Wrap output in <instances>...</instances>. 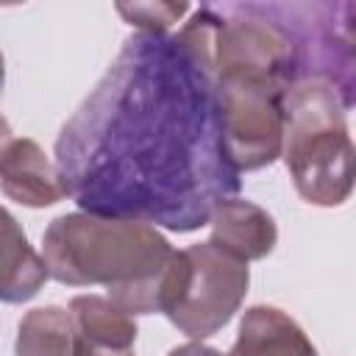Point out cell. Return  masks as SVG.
I'll list each match as a JSON object with an SVG mask.
<instances>
[{
    "label": "cell",
    "instance_id": "1",
    "mask_svg": "<svg viewBox=\"0 0 356 356\" xmlns=\"http://www.w3.org/2000/svg\"><path fill=\"white\" fill-rule=\"evenodd\" d=\"M56 172L81 211L178 234L234 197L211 78L175 33H134L56 139Z\"/></svg>",
    "mask_w": 356,
    "mask_h": 356
},
{
    "label": "cell",
    "instance_id": "2",
    "mask_svg": "<svg viewBox=\"0 0 356 356\" xmlns=\"http://www.w3.org/2000/svg\"><path fill=\"white\" fill-rule=\"evenodd\" d=\"M175 248L153 225L72 211L42 234L47 275L67 286H106L122 312L161 314Z\"/></svg>",
    "mask_w": 356,
    "mask_h": 356
},
{
    "label": "cell",
    "instance_id": "3",
    "mask_svg": "<svg viewBox=\"0 0 356 356\" xmlns=\"http://www.w3.org/2000/svg\"><path fill=\"white\" fill-rule=\"evenodd\" d=\"M281 156L298 195L323 209L342 206L353 189L348 106L325 81H295L284 100Z\"/></svg>",
    "mask_w": 356,
    "mask_h": 356
},
{
    "label": "cell",
    "instance_id": "4",
    "mask_svg": "<svg viewBox=\"0 0 356 356\" xmlns=\"http://www.w3.org/2000/svg\"><path fill=\"white\" fill-rule=\"evenodd\" d=\"M250 284L245 261L211 242L175 250L161 314L189 339L214 337L239 312Z\"/></svg>",
    "mask_w": 356,
    "mask_h": 356
},
{
    "label": "cell",
    "instance_id": "5",
    "mask_svg": "<svg viewBox=\"0 0 356 356\" xmlns=\"http://www.w3.org/2000/svg\"><path fill=\"white\" fill-rule=\"evenodd\" d=\"M300 58V81L314 78L337 89L342 103L353 106L356 86V36L353 3H284Z\"/></svg>",
    "mask_w": 356,
    "mask_h": 356
},
{
    "label": "cell",
    "instance_id": "6",
    "mask_svg": "<svg viewBox=\"0 0 356 356\" xmlns=\"http://www.w3.org/2000/svg\"><path fill=\"white\" fill-rule=\"evenodd\" d=\"M228 156L242 172L261 170L281 156L286 89L256 81H211Z\"/></svg>",
    "mask_w": 356,
    "mask_h": 356
},
{
    "label": "cell",
    "instance_id": "7",
    "mask_svg": "<svg viewBox=\"0 0 356 356\" xmlns=\"http://www.w3.org/2000/svg\"><path fill=\"white\" fill-rule=\"evenodd\" d=\"M206 225L211 228L209 242L245 264L270 256L278 242V225L273 214L245 197L220 200L211 209Z\"/></svg>",
    "mask_w": 356,
    "mask_h": 356
},
{
    "label": "cell",
    "instance_id": "8",
    "mask_svg": "<svg viewBox=\"0 0 356 356\" xmlns=\"http://www.w3.org/2000/svg\"><path fill=\"white\" fill-rule=\"evenodd\" d=\"M0 189L19 206L47 209L67 197L56 164L33 139H11L0 153Z\"/></svg>",
    "mask_w": 356,
    "mask_h": 356
},
{
    "label": "cell",
    "instance_id": "9",
    "mask_svg": "<svg viewBox=\"0 0 356 356\" xmlns=\"http://www.w3.org/2000/svg\"><path fill=\"white\" fill-rule=\"evenodd\" d=\"M225 356H317L306 331L275 306H250Z\"/></svg>",
    "mask_w": 356,
    "mask_h": 356
},
{
    "label": "cell",
    "instance_id": "10",
    "mask_svg": "<svg viewBox=\"0 0 356 356\" xmlns=\"http://www.w3.org/2000/svg\"><path fill=\"white\" fill-rule=\"evenodd\" d=\"M47 278V267L31 248L22 225L6 206H0V300L25 303L39 295Z\"/></svg>",
    "mask_w": 356,
    "mask_h": 356
},
{
    "label": "cell",
    "instance_id": "11",
    "mask_svg": "<svg viewBox=\"0 0 356 356\" xmlns=\"http://www.w3.org/2000/svg\"><path fill=\"white\" fill-rule=\"evenodd\" d=\"M75 328V353L78 350H134L136 323L128 312L114 306L100 295H78L67 306Z\"/></svg>",
    "mask_w": 356,
    "mask_h": 356
},
{
    "label": "cell",
    "instance_id": "12",
    "mask_svg": "<svg viewBox=\"0 0 356 356\" xmlns=\"http://www.w3.org/2000/svg\"><path fill=\"white\" fill-rule=\"evenodd\" d=\"M17 356H75V328L64 306H39L25 312L14 342Z\"/></svg>",
    "mask_w": 356,
    "mask_h": 356
},
{
    "label": "cell",
    "instance_id": "13",
    "mask_svg": "<svg viewBox=\"0 0 356 356\" xmlns=\"http://www.w3.org/2000/svg\"><path fill=\"white\" fill-rule=\"evenodd\" d=\"M186 11V3H117V14L139 33H167Z\"/></svg>",
    "mask_w": 356,
    "mask_h": 356
},
{
    "label": "cell",
    "instance_id": "14",
    "mask_svg": "<svg viewBox=\"0 0 356 356\" xmlns=\"http://www.w3.org/2000/svg\"><path fill=\"white\" fill-rule=\"evenodd\" d=\"M167 356H222V353L211 345H203V342H186V345L172 348Z\"/></svg>",
    "mask_w": 356,
    "mask_h": 356
},
{
    "label": "cell",
    "instance_id": "15",
    "mask_svg": "<svg viewBox=\"0 0 356 356\" xmlns=\"http://www.w3.org/2000/svg\"><path fill=\"white\" fill-rule=\"evenodd\" d=\"M11 139H14V136H11V125H8V120L0 114V153L6 150V145H8Z\"/></svg>",
    "mask_w": 356,
    "mask_h": 356
},
{
    "label": "cell",
    "instance_id": "16",
    "mask_svg": "<svg viewBox=\"0 0 356 356\" xmlns=\"http://www.w3.org/2000/svg\"><path fill=\"white\" fill-rule=\"evenodd\" d=\"M75 356H134V350H78Z\"/></svg>",
    "mask_w": 356,
    "mask_h": 356
},
{
    "label": "cell",
    "instance_id": "17",
    "mask_svg": "<svg viewBox=\"0 0 356 356\" xmlns=\"http://www.w3.org/2000/svg\"><path fill=\"white\" fill-rule=\"evenodd\" d=\"M3 83H6V61H3V53H0V92H3Z\"/></svg>",
    "mask_w": 356,
    "mask_h": 356
}]
</instances>
